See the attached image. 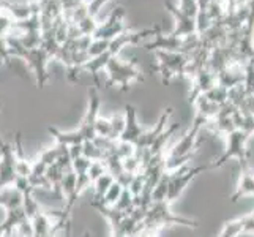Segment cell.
<instances>
[{"mask_svg": "<svg viewBox=\"0 0 254 237\" xmlns=\"http://www.w3.org/2000/svg\"><path fill=\"white\" fill-rule=\"evenodd\" d=\"M251 135L247 133L243 130H235L232 131L231 135L226 136V141H227V147L224 154L218 158L215 161H210V166H212V171L218 169L224 166L231 158H237L239 163H240V171H247L250 169V154H248V149H247V143L250 141Z\"/></svg>", "mask_w": 254, "mask_h": 237, "instance_id": "cell-1", "label": "cell"}, {"mask_svg": "<svg viewBox=\"0 0 254 237\" xmlns=\"http://www.w3.org/2000/svg\"><path fill=\"white\" fill-rule=\"evenodd\" d=\"M158 64L152 67L161 76L164 84H169L175 78L185 76L190 64V56L183 52H169V51H156L155 52Z\"/></svg>", "mask_w": 254, "mask_h": 237, "instance_id": "cell-2", "label": "cell"}, {"mask_svg": "<svg viewBox=\"0 0 254 237\" xmlns=\"http://www.w3.org/2000/svg\"><path fill=\"white\" fill-rule=\"evenodd\" d=\"M144 225L150 226V228H158V230H163L164 226H171V225H182V226H188V228H199L200 226L199 222H196V220L175 215L171 210V204L168 203V201L152 203L147 210V217L144 220Z\"/></svg>", "mask_w": 254, "mask_h": 237, "instance_id": "cell-3", "label": "cell"}, {"mask_svg": "<svg viewBox=\"0 0 254 237\" xmlns=\"http://www.w3.org/2000/svg\"><path fill=\"white\" fill-rule=\"evenodd\" d=\"M106 73H108V87L109 85H120L122 90H128L131 82H139L144 81L142 72L137 68V64L134 60L131 62H122L119 57H112L108 65H106Z\"/></svg>", "mask_w": 254, "mask_h": 237, "instance_id": "cell-4", "label": "cell"}, {"mask_svg": "<svg viewBox=\"0 0 254 237\" xmlns=\"http://www.w3.org/2000/svg\"><path fill=\"white\" fill-rule=\"evenodd\" d=\"M205 171H212V166L210 163L207 164H200V166H190V164H185L182 166L179 171L175 172H171V182H169V191H168V203L169 204H174L175 201H177L182 193L187 190V187L190 185V182L196 177V175L202 174Z\"/></svg>", "mask_w": 254, "mask_h": 237, "instance_id": "cell-5", "label": "cell"}, {"mask_svg": "<svg viewBox=\"0 0 254 237\" xmlns=\"http://www.w3.org/2000/svg\"><path fill=\"white\" fill-rule=\"evenodd\" d=\"M125 10L124 8H117L114 10L109 17L106 19V22H103L101 25H98L95 30V33L92 35L93 40H106V41H112L116 40L119 35H122L124 32H127L128 29L125 27Z\"/></svg>", "mask_w": 254, "mask_h": 237, "instance_id": "cell-6", "label": "cell"}, {"mask_svg": "<svg viewBox=\"0 0 254 237\" xmlns=\"http://www.w3.org/2000/svg\"><path fill=\"white\" fill-rule=\"evenodd\" d=\"M172 114H174V109L172 108H166L163 111V114L160 116L158 122L155 124V127L145 130L144 133H142V136L139 138V141L134 146L136 147V152H144V151H148V149L152 147V144L156 141V138H158L163 133V131H164L166 125H168V120L171 119Z\"/></svg>", "mask_w": 254, "mask_h": 237, "instance_id": "cell-7", "label": "cell"}, {"mask_svg": "<svg viewBox=\"0 0 254 237\" xmlns=\"http://www.w3.org/2000/svg\"><path fill=\"white\" fill-rule=\"evenodd\" d=\"M192 82V89L190 92V103L194 104V101L199 98L200 95H205L207 92H210L213 87L218 85V76L216 73H213L208 67L204 68L202 72H199L194 78L191 79Z\"/></svg>", "mask_w": 254, "mask_h": 237, "instance_id": "cell-8", "label": "cell"}, {"mask_svg": "<svg viewBox=\"0 0 254 237\" xmlns=\"http://www.w3.org/2000/svg\"><path fill=\"white\" fill-rule=\"evenodd\" d=\"M125 120H127V125H125V131L124 135L120 136L119 141H125V143H131L134 144L139 141V138L142 136L144 133V128L137 124V114H136V108L133 104H125Z\"/></svg>", "mask_w": 254, "mask_h": 237, "instance_id": "cell-9", "label": "cell"}, {"mask_svg": "<svg viewBox=\"0 0 254 237\" xmlns=\"http://www.w3.org/2000/svg\"><path fill=\"white\" fill-rule=\"evenodd\" d=\"M242 234H254V212L237 218V220L224 223L221 233L216 237H239Z\"/></svg>", "mask_w": 254, "mask_h": 237, "instance_id": "cell-10", "label": "cell"}, {"mask_svg": "<svg viewBox=\"0 0 254 237\" xmlns=\"http://www.w3.org/2000/svg\"><path fill=\"white\" fill-rule=\"evenodd\" d=\"M250 195H254V175L251 169H247V171H242L240 182L237 188H235L234 195L231 196V201L232 203H237L242 196H250Z\"/></svg>", "mask_w": 254, "mask_h": 237, "instance_id": "cell-11", "label": "cell"}, {"mask_svg": "<svg viewBox=\"0 0 254 237\" xmlns=\"http://www.w3.org/2000/svg\"><path fill=\"white\" fill-rule=\"evenodd\" d=\"M54 220L51 218V215L43 210L41 214H38L35 218H32V226H33V237H49L52 228H54Z\"/></svg>", "mask_w": 254, "mask_h": 237, "instance_id": "cell-12", "label": "cell"}, {"mask_svg": "<svg viewBox=\"0 0 254 237\" xmlns=\"http://www.w3.org/2000/svg\"><path fill=\"white\" fill-rule=\"evenodd\" d=\"M114 182H116V179H114L112 174H109V172L103 174L101 177L96 182H93V185H92V188H93V198L103 199V196L106 195V191L111 188V185H112Z\"/></svg>", "mask_w": 254, "mask_h": 237, "instance_id": "cell-13", "label": "cell"}, {"mask_svg": "<svg viewBox=\"0 0 254 237\" xmlns=\"http://www.w3.org/2000/svg\"><path fill=\"white\" fill-rule=\"evenodd\" d=\"M22 209H24V212H25V215H27L29 220H32V218H35L38 214H41L43 210H45L41 207V204L37 201V198L32 195V193H25V195H24Z\"/></svg>", "mask_w": 254, "mask_h": 237, "instance_id": "cell-14", "label": "cell"}, {"mask_svg": "<svg viewBox=\"0 0 254 237\" xmlns=\"http://www.w3.org/2000/svg\"><path fill=\"white\" fill-rule=\"evenodd\" d=\"M169 182H171V172H166L163 179L158 182L152 193L153 203H161V201H168V191H169Z\"/></svg>", "mask_w": 254, "mask_h": 237, "instance_id": "cell-15", "label": "cell"}, {"mask_svg": "<svg viewBox=\"0 0 254 237\" xmlns=\"http://www.w3.org/2000/svg\"><path fill=\"white\" fill-rule=\"evenodd\" d=\"M82 155L92 161H104V158H106V154H104L93 141H85L82 144Z\"/></svg>", "mask_w": 254, "mask_h": 237, "instance_id": "cell-16", "label": "cell"}, {"mask_svg": "<svg viewBox=\"0 0 254 237\" xmlns=\"http://www.w3.org/2000/svg\"><path fill=\"white\" fill-rule=\"evenodd\" d=\"M125 125H127L125 114L124 116H122V114H114V116L111 117V127H112L111 139L112 141H119L120 136L124 135V131H125Z\"/></svg>", "mask_w": 254, "mask_h": 237, "instance_id": "cell-17", "label": "cell"}, {"mask_svg": "<svg viewBox=\"0 0 254 237\" xmlns=\"http://www.w3.org/2000/svg\"><path fill=\"white\" fill-rule=\"evenodd\" d=\"M124 187L120 185L119 182H114L112 185H111V188L106 191V195L103 196V203L106 204V206H116L117 204V201L120 199V196H122V193H124Z\"/></svg>", "mask_w": 254, "mask_h": 237, "instance_id": "cell-18", "label": "cell"}, {"mask_svg": "<svg viewBox=\"0 0 254 237\" xmlns=\"http://www.w3.org/2000/svg\"><path fill=\"white\" fill-rule=\"evenodd\" d=\"M145 182H147L145 172H144V171L137 172V174H134V177H133V180H131L128 190H129L131 193H133V196L142 195V191H144V188H145Z\"/></svg>", "mask_w": 254, "mask_h": 237, "instance_id": "cell-19", "label": "cell"}, {"mask_svg": "<svg viewBox=\"0 0 254 237\" xmlns=\"http://www.w3.org/2000/svg\"><path fill=\"white\" fill-rule=\"evenodd\" d=\"M111 131H112L111 119L101 117V116L96 119V122H95V133H96V136H104V138L111 139Z\"/></svg>", "mask_w": 254, "mask_h": 237, "instance_id": "cell-20", "label": "cell"}, {"mask_svg": "<svg viewBox=\"0 0 254 237\" xmlns=\"http://www.w3.org/2000/svg\"><path fill=\"white\" fill-rule=\"evenodd\" d=\"M122 161H124V169L129 174H137L142 171V161L136 154L125 158V160H122Z\"/></svg>", "mask_w": 254, "mask_h": 237, "instance_id": "cell-21", "label": "cell"}, {"mask_svg": "<svg viewBox=\"0 0 254 237\" xmlns=\"http://www.w3.org/2000/svg\"><path fill=\"white\" fill-rule=\"evenodd\" d=\"M108 172V168H106V163L104 161H92L90 164V168H89V179L92 180V185H93V182H96L103 174H106Z\"/></svg>", "mask_w": 254, "mask_h": 237, "instance_id": "cell-22", "label": "cell"}, {"mask_svg": "<svg viewBox=\"0 0 254 237\" xmlns=\"http://www.w3.org/2000/svg\"><path fill=\"white\" fill-rule=\"evenodd\" d=\"M90 164H92V160H89V158L82 155V157L74 158V160L71 161V168H73V171L77 175H79V174H87V172H89Z\"/></svg>", "mask_w": 254, "mask_h": 237, "instance_id": "cell-23", "label": "cell"}, {"mask_svg": "<svg viewBox=\"0 0 254 237\" xmlns=\"http://www.w3.org/2000/svg\"><path fill=\"white\" fill-rule=\"evenodd\" d=\"M116 154H117V157L122 158V160H125V158H128V157H131V155H134V154H136V147H134V144H131V143L117 141Z\"/></svg>", "mask_w": 254, "mask_h": 237, "instance_id": "cell-24", "label": "cell"}, {"mask_svg": "<svg viewBox=\"0 0 254 237\" xmlns=\"http://www.w3.org/2000/svg\"><path fill=\"white\" fill-rule=\"evenodd\" d=\"M2 237H11V236H10V234H8V233H5V234H3Z\"/></svg>", "mask_w": 254, "mask_h": 237, "instance_id": "cell-25", "label": "cell"}]
</instances>
